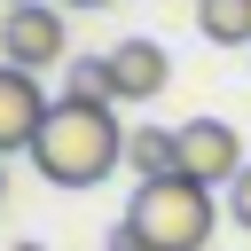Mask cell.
<instances>
[{"label":"cell","instance_id":"6da1fadb","mask_svg":"<svg viewBox=\"0 0 251 251\" xmlns=\"http://www.w3.org/2000/svg\"><path fill=\"white\" fill-rule=\"evenodd\" d=\"M31 165H39V180H55V188H94V180H110V173L126 165V126H118V110H110V102H55L47 126H39V141H31Z\"/></svg>","mask_w":251,"mask_h":251},{"label":"cell","instance_id":"7a4b0ae2","mask_svg":"<svg viewBox=\"0 0 251 251\" xmlns=\"http://www.w3.org/2000/svg\"><path fill=\"white\" fill-rule=\"evenodd\" d=\"M212 188H196L188 173H165V180H141L126 220L110 227V251H204L212 243Z\"/></svg>","mask_w":251,"mask_h":251},{"label":"cell","instance_id":"3957f363","mask_svg":"<svg viewBox=\"0 0 251 251\" xmlns=\"http://www.w3.org/2000/svg\"><path fill=\"white\" fill-rule=\"evenodd\" d=\"M0 63H16V71H63V63H71L63 8H55V0H16V8L0 16Z\"/></svg>","mask_w":251,"mask_h":251},{"label":"cell","instance_id":"277c9868","mask_svg":"<svg viewBox=\"0 0 251 251\" xmlns=\"http://www.w3.org/2000/svg\"><path fill=\"white\" fill-rule=\"evenodd\" d=\"M173 141H180V173L196 188H227L243 173V141L227 118H188V126H173Z\"/></svg>","mask_w":251,"mask_h":251},{"label":"cell","instance_id":"5b68a950","mask_svg":"<svg viewBox=\"0 0 251 251\" xmlns=\"http://www.w3.org/2000/svg\"><path fill=\"white\" fill-rule=\"evenodd\" d=\"M47 86H39V71H16V63H0V157H16V149H31L39 141V126H47Z\"/></svg>","mask_w":251,"mask_h":251},{"label":"cell","instance_id":"8992f818","mask_svg":"<svg viewBox=\"0 0 251 251\" xmlns=\"http://www.w3.org/2000/svg\"><path fill=\"white\" fill-rule=\"evenodd\" d=\"M165 78H173V63H165L157 39H118V47H110V86H118V102H157Z\"/></svg>","mask_w":251,"mask_h":251},{"label":"cell","instance_id":"52a82bcc","mask_svg":"<svg viewBox=\"0 0 251 251\" xmlns=\"http://www.w3.org/2000/svg\"><path fill=\"white\" fill-rule=\"evenodd\" d=\"M126 165H133V180H165V173H180V141H173V126H133V133H126Z\"/></svg>","mask_w":251,"mask_h":251},{"label":"cell","instance_id":"ba28073f","mask_svg":"<svg viewBox=\"0 0 251 251\" xmlns=\"http://www.w3.org/2000/svg\"><path fill=\"white\" fill-rule=\"evenodd\" d=\"M196 31L212 47H251V0H196Z\"/></svg>","mask_w":251,"mask_h":251},{"label":"cell","instance_id":"9c48e42d","mask_svg":"<svg viewBox=\"0 0 251 251\" xmlns=\"http://www.w3.org/2000/svg\"><path fill=\"white\" fill-rule=\"evenodd\" d=\"M63 102H110V110H118L110 55H71V63H63Z\"/></svg>","mask_w":251,"mask_h":251},{"label":"cell","instance_id":"30bf717a","mask_svg":"<svg viewBox=\"0 0 251 251\" xmlns=\"http://www.w3.org/2000/svg\"><path fill=\"white\" fill-rule=\"evenodd\" d=\"M227 220H235V227L251 235V165H243V173L227 180Z\"/></svg>","mask_w":251,"mask_h":251},{"label":"cell","instance_id":"8fae6325","mask_svg":"<svg viewBox=\"0 0 251 251\" xmlns=\"http://www.w3.org/2000/svg\"><path fill=\"white\" fill-rule=\"evenodd\" d=\"M63 8H110V0H63Z\"/></svg>","mask_w":251,"mask_h":251},{"label":"cell","instance_id":"7c38bea8","mask_svg":"<svg viewBox=\"0 0 251 251\" xmlns=\"http://www.w3.org/2000/svg\"><path fill=\"white\" fill-rule=\"evenodd\" d=\"M0 165H8V157H0ZM0 188H8V173H0Z\"/></svg>","mask_w":251,"mask_h":251},{"label":"cell","instance_id":"4fadbf2b","mask_svg":"<svg viewBox=\"0 0 251 251\" xmlns=\"http://www.w3.org/2000/svg\"><path fill=\"white\" fill-rule=\"evenodd\" d=\"M8 8H16V0H8Z\"/></svg>","mask_w":251,"mask_h":251}]
</instances>
